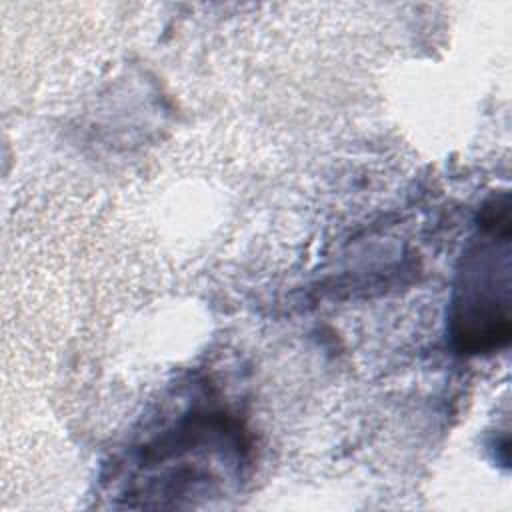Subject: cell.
I'll return each instance as SVG.
<instances>
[{
	"label": "cell",
	"instance_id": "6da1fadb",
	"mask_svg": "<svg viewBox=\"0 0 512 512\" xmlns=\"http://www.w3.org/2000/svg\"><path fill=\"white\" fill-rule=\"evenodd\" d=\"M510 218L496 200L482 218V242L470 250L454 300V338L464 350L500 348L510 338Z\"/></svg>",
	"mask_w": 512,
	"mask_h": 512
}]
</instances>
